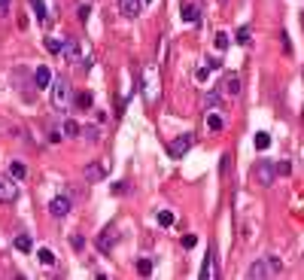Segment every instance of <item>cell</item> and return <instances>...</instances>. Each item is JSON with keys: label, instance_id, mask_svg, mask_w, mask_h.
<instances>
[{"label": "cell", "instance_id": "obj_1", "mask_svg": "<svg viewBox=\"0 0 304 280\" xmlns=\"http://www.w3.org/2000/svg\"><path fill=\"white\" fill-rule=\"evenodd\" d=\"M283 274V262L277 256H265V259H256L246 268V277L250 280H265V277H280Z\"/></svg>", "mask_w": 304, "mask_h": 280}, {"label": "cell", "instance_id": "obj_2", "mask_svg": "<svg viewBox=\"0 0 304 280\" xmlns=\"http://www.w3.org/2000/svg\"><path fill=\"white\" fill-rule=\"evenodd\" d=\"M253 180L258 183V186H274V180H277V165L274 162H268V159H262V162H256V167H253Z\"/></svg>", "mask_w": 304, "mask_h": 280}, {"label": "cell", "instance_id": "obj_3", "mask_svg": "<svg viewBox=\"0 0 304 280\" xmlns=\"http://www.w3.org/2000/svg\"><path fill=\"white\" fill-rule=\"evenodd\" d=\"M18 198V186H16V177L13 174H0V204H9V201Z\"/></svg>", "mask_w": 304, "mask_h": 280}, {"label": "cell", "instance_id": "obj_4", "mask_svg": "<svg viewBox=\"0 0 304 280\" xmlns=\"http://www.w3.org/2000/svg\"><path fill=\"white\" fill-rule=\"evenodd\" d=\"M67 98H70V82H67L64 76H58V80L52 82V104L55 107H64Z\"/></svg>", "mask_w": 304, "mask_h": 280}, {"label": "cell", "instance_id": "obj_5", "mask_svg": "<svg viewBox=\"0 0 304 280\" xmlns=\"http://www.w3.org/2000/svg\"><path fill=\"white\" fill-rule=\"evenodd\" d=\"M61 55L70 64H76V67H82V52H80V40L76 37H67L64 40V49H61Z\"/></svg>", "mask_w": 304, "mask_h": 280}, {"label": "cell", "instance_id": "obj_6", "mask_svg": "<svg viewBox=\"0 0 304 280\" xmlns=\"http://www.w3.org/2000/svg\"><path fill=\"white\" fill-rule=\"evenodd\" d=\"M189 147H192V134H183V137L167 143V155H171V159H183V155L189 152Z\"/></svg>", "mask_w": 304, "mask_h": 280}, {"label": "cell", "instance_id": "obj_7", "mask_svg": "<svg viewBox=\"0 0 304 280\" xmlns=\"http://www.w3.org/2000/svg\"><path fill=\"white\" fill-rule=\"evenodd\" d=\"M116 241H119L116 229H104V231L97 234V250H100V253H112V247H116Z\"/></svg>", "mask_w": 304, "mask_h": 280}, {"label": "cell", "instance_id": "obj_8", "mask_svg": "<svg viewBox=\"0 0 304 280\" xmlns=\"http://www.w3.org/2000/svg\"><path fill=\"white\" fill-rule=\"evenodd\" d=\"M49 214L52 216H67V214H70V198H67V195H58V198H52L49 201Z\"/></svg>", "mask_w": 304, "mask_h": 280}, {"label": "cell", "instance_id": "obj_9", "mask_svg": "<svg viewBox=\"0 0 304 280\" xmlns=\"http://www.w3.org/2000/svg\"><path fill=\"white\" fill-rule=\"evenodd\" d=\"M119 13L125 18H137L143 13V0H119Z\"/></svg>", "mask_w": 304, "mask_h": 280}, {"label": "cell", "instance_id": "obj_10", "mask_svg": "<svg viewBox=\"0 0 304 280\" xmlns=\"http://www.w3.org/2000/svg\"><path fill=\"white\" fill-rule=\"evenodd\" d=\"M222 95H228V98H238L240 95V76L238 73H228V76H225V80H222Z\"/></svg>", "mask_w": 304, "mask_h": 280}, {"label": "cell", "instance_id": "obj_11", "mask_svg": "<svg viewBox=\"0 0 304 280\" xmlns=\"http://www.w3.org/2000/svg\"><path fill=\"white\" fill-rule=\"evenodd\" d=\"M104 177H107V171H104V165H100V162H88L85 165V180L88 183H100Z\"/></svg>", "mask_w": 304, "mask_h": 280}, {"label": "cell", "instance_id": "obj_12", "mask_svg": "<svg viewBox=\"0 0 304 280\" xmlns=\"http://www.w3.org/2000/svg\"><path fill=\"white\" fill-rule=\"evenodd\" d=\"M179 16H183V21L195 25V21L201 18V6L198 3H183V6H179Z\"/></svg>", "mask_w": 304, "mask_h": 280}, {"label": "cell", "instance_id": "obj_13", "mask_svg": "<svg viewBox=\"0 0 304 280\" xmlns=\"http://www.w3.org/2000/svg\"><path fill=\"white\" fill-rule=\"evenodd\" d=\"M33 85L37 88H49L52 85V73H49V67H37V70H33Z\"/></svg>", "mask_w": 304, "mask_h": 280}, {"label": "cell", "instance_id": "obj_14", "mask_svg": "<svg viewBox=\"0 0 304 280\" xmlns=\"http://www.w3.org/2000/svg\"><path fill=\"white\" fill-rule=\"evenodd\" d=\"M201 280H216V265H213V250L207 253L204 265H201Z\"/></svg>", "mask_w": 304, "mask_h": 280}, {"label": "cell", "instance_id": "obj_15", "mask_svg": "<svg viewBox=\"0 0 304 280\" xmlns=\"http://www.w3.org/2000/svg\"><path fill=\"white\" fill-rule=\"evenodd\" d=\"M92 104H95L92 92H80L76 95V110H92Z\"/></svg>", "mask_w": 304, "mask_h": 280}, {"label": "cell", "instance_id": "obj_16", "mask_svg": "<svg viewBox=\"0 0 304 280\" xmlns=\"http://www.w3.org/2000/svg\"><path fill=\"white\" fill-rule=\"evenodd\" d=\"M28 3H31L33 13H37L40 21H49V13H46V3H43V0H28Z\"/></svg>", "mask_w": 304, "mask_h": 280}, {"label": "cell", "instance_id": "obj_17", "mask_svg": "<svg viewBox=\"0 0 304 280\" xmlns=\"http://www.w3.org/2000/svg\"><path fill=\"white\" fill-rule=\"evenodd\" d=\"M16 250L18 253H31L33 250V241L28 238V234H18V238H16Z\"/></svg>", "mask_w": 304, "mask_h": 280}, {"label": "cell", "instance_id": "obj_18", "mask_svg": "<svg viewBox=\"0 0 304 280\" xmlns=\"http://www.w3.org/2000/svg\"><path fill=\"white\" fill-rule=\"evenodd\" d=\"M219 104H222V88H219V92H207L204 95V107L213 110V107H219Z\"/></svg>", "mask_w": 304, "mask_h": 280}, {"label": "cell", "instance_id": "obj_19", "mask_svg": "<svg viewBox=\"0 0 304 280\" xmlns=\"http://www.w3.org/2000/svg\"><path fill=\"white\" fill-rule=\"evenodd\" d=\"M253 143H256V149H268L271 147V134H265V131H258L256 137H253Z\"/></svg>", "mask_w": 304, "mask_h": 280}, {"label": "cell", "instance_id": "obj_20", "mask_svg": "<svg viewBox=\"0 0 304 280\" xmlns=\"http://www.w3.org/2000/svg\"><path fill=\"white\" fill-rule=\"evenodd\" d=\"M82 134H85V140H88V143H100V128L85 125V128H82Z\"/></svg>", "mask_w": 304, "mask_h": 280}, {"label": "cell", "instance_id": "obj_21", "mask_svg": "<svg viewBox=\"0 0 304 280\" xmlns=\"http://www.w3.org/2000/svg\"><path fill=\"white\" fill-rule=\"evenodd\" d=\"M61 131L67 134V137H76V134H82V128H80V125H76V122H73V119H67V122H64V125H61Z\"/></svg>", "mask_w": 304, "mask_h": 280}, {"label": "cell", "instance_id": "obj_22", "mask_svg": "<svg viewBox=\"0 0 304 280\" xmlns=\"http://www.w3.org/2000/svg\"><path fill=\"white\" fill-rule=\"evenodd\" d=\"M37 259H40L43 265H46V268H49V265H55V253H52V250H46V247H43V250H37Z\"/></svg>", "mask_w": 304, "mask_h": 280}, {"label": "cell", "instance_id": "obj_23", "mask_svg": "<svg viewBox=\"0 0 304 280\" xmlns=\"http://www.w3.org/2000/svg\"><path fill=\"white\" fill-rule=\"evenodd\" d=\"M9 174H13V177H16V180H21V177H25V174H28V167H25V165H21V162H9Z\"/></svg>", "mask_w": 304, "mask_h": 280}, {"label": "cell", "instance_id": "obj_24", "mask_svg": "<svg viewBox=\"0 0 304 280\" xmlns=\"http://www.w3.org/2000/svg\"><path fill=\"white\" fill-rule=\"evenodd\" d=\"M155 219H159V226H174V214H171V210H159V214H155Z\"/></svg>", "mask_w": 304, "mask_h": 280}, {"label": "cell", "instance_id": "obj_25", "mask_svg": "<svg viewBox=\"0 0 304 280\" xmlns=\"http://www.w3.org/2000/svg\"><path fill=\"white\" fill-rule=\"evenodd\" d=\"M46 49H49L52 55H61V49H64V40L58 43V40H55V37H46Z\"/></svg>", "mask_w": 304, "mask_h": 280}, {"label": "cell", "instance_id": "obj_26", "mask_svg": "<svg viewBox=\"0 0 304 280\" xmlns=\"http://www.w3.org/2000/svg\"><path fill=\"white\" fill-rule=\"evenodd\" d=\"M137 271H140V277H149L152 274V259H140L137 262Z\"/></svg>", "mask_w": 304, "mask_h": 280}, {"label": "cell", "instance_id": "obj_27", "mask_svg": "<svg viewBox=\"0 0 304 280\" xmlns=\"http://www.w3.org/2000/svg\"><path fill=\"white\" fill-rule=\"evenodd\" d=\"M207 128H210V131H222V119H219L216 113H210V116H207Z\"/></svg>", "mask_w": 304, "mask_h": 280}, {"label": "cell", "instance_id": "obj_28", "mask_svg": "<svg viewBox=\"0 0 304 280\" xmlns=\"http://www.w3.org/2000/svg\"><path fill=\"white\" fill-rule=\"evenodd\" d=\"M213 43H216V49L222 52V49H228V33H216L213 37Z\"/></svg>", "mask_w": 304, "mask_h": 280}, {"label": "cell", "instance_id": "obj_29", "mask_svg": "<svg viewBox=\"0 0 304 280\" xmlns=\"http://www.w3.org/2000/svg\"><path fill=\"white\" fill-rule=\"evenodd\" d=\"M238 43H240V46H246V43H250V28H240V31H238Z\"/></svg>", "mask_w": 304, "mask_h": 280}, {"label": "cell", "instance_id": "obj_30", "mask_svg": "<svg viewBox=\"0 0 304 280\" xmlns=\"http://www.w3.org/2000/svg\"><path fill=\"white\" fill-rule=\"evenodd\" d=\"M195 244H198V238H195V234H186V238H183V247H186V250H192Z\"/></svg>", "mask_w": 304, "mask_h": 280}, {"label": "cell", "instance_id": "obj_31", "mask_svg": "<svg viewBox=\"0 0 304 280\" xmlns=\"http://www.w3.org/2000/svg\"><path fill=\"white\" fill-rule=\"evenodd\" d=\"M61 134H64V131H58V128H49V140H52V143H58V140H61Z\"/></svg>", "mask_w": 304, "mask_h": 280}, {"label": "cell", "instance_id": "obj_32", "mask_svg": "<svg viewBox=\"0 0 304 280\" xmlns=\"http://www.w3.org/2000/svg\"><path fill=\"white\" fill-rule=\"evenodd\" d=\"M289 171H292L289 162H280V165H277V174H289Z\"/></svg>", "mask_w": 304, "mask_h": 280}, {"label": "cell", "instance_id": "obj_33", "mask_svg": "<svg viewBox=\"0 0 304 280\" xmlns=\"http://www.w3.org/2000/svg\"><path fill=\"white\" fill-rule=\"evenodd\" d=\"M207 67H210V70H216V67H222V61H219V58H210Z\"/></svg>", "mask_w": 304, "mask_h": 280}, {"label": "cell", "instance_id": "obj_34", "mask_svg": "<svg viewBox=\"0 0 304 280\" xmlns=\"http://www.w3.org/2000/svg\"><path fill=\"white\" fill-rule=\"evenodd\" d=\"M88 13H92L88 6H80V21H85V18H88Z\"/></svg>", "mask_w": 304, "mask_h": 280}, {"label": "cell", "instance_id": "obj_35", "mask_svg": "<svg viewBox=\"0 0 304 280\" xmlns=\"http://www.w3.org/2000/svg\"><path fill=\"white\" fill-rule=\"evenodd\" d=\"M143 3H152V0H143Z\"/></svg>", "mask_w": 304, "mask_h": 280}, {"label": "cell", "instance_id": "obj_36", "mask_svg": "<svg viewBox=\"0 0 304 280\" xmlns=\"http://www.w3.org/2000/svg\"><path fill=\"white\" fill-rule=\"evenodd\" d=\"M219 3H225V0H219Z\"/></svg>", "mask_w": 304, "mask_h": 280}]
</instances>
